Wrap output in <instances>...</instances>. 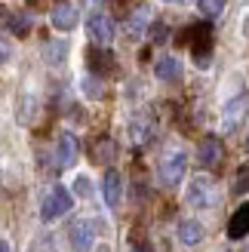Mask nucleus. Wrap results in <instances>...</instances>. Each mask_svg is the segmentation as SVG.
<instances>
[{"label": "nucleus", "mask_w": 249, "mask_h": 252, "mask_svg": "<svg viewBox=\"0 0 249 252\" xmlns=\"http://www.w3.org/2000/svg\"><path fill=\"white\" fill-rule=\"evenodd\" d=\"M86 31H90V40H93L95 46H108L111 40H114V22H111L108 16H102V12L90 19Z\"/></svg>", "instance_id": "nucleus-5"}, {"label": "nucleus", "mask_w": 249, "mask_h": 252, "mask_svg": "<svg viewBox=\"0 0 249 252\" xmlns=\"http://www.w3.org/2000/svg\"><path fill=\"white\" fill-rule=\"evenodd\" d=\"M132 142H148V126L145 123H132Z\"/></svg>", "instance_id": "nucleus-21"}, {"label": "nucleus", "mask_w": 249, "mask_h": 252, "mask_svg": "<svg viewBox=\"0 0 249 252\" xmlns=\"http://www.w3.org/2000/svg\"><path fill=\"white\" fill-rule=\"evenodd\" d=\"M0 252H9V246H6V243H3V240H0Z\"/></svg>", "instance_id": "nucleus-25"}, {"label": "nucleus", "mask_w": 249, "mask_h": 252, "mask_svg": "<svg viewBox=\"0 0 249 252\" xmlns=\"http://www.w3.org/2000/svg\"><path fill=\"white\" fill-rule=\"evenodd\" d=\"M71 206H74V200H71V194L65 191V188H53L46 197H43V203H40V219L43 221H56V219H62L65 212H71Z\"/></svg>", "instance_id": "nucleus-1"}, {"label": "nucleus", "mask_w": 249, "mask_h": 252, "mask_svg": "<svg viewBox=\"0 0 249 252\" xmlns=\"http://www.w3.org/2000/svg\"><path fill=\"white\" fill-rule=\"evenodd\" d=\"M154 74H157V80H163V83H172V80H179L182 77V65H179V59H172V56H163L154 65Z\"/></svg>", "instance_id": "nucleus-12"}, {"label": "nucleus", "mask_w": 249, "mask_h": 252, "mask_svg": "<svg viewBox=\"0 0 249 252\" xmlns=\"http://www.w3.org/2000/svg\"><path fill=\"white\" fill-rule=\"evenodd\" d=\"M120 172L117 169H108L105 172V182H102V194H105V203L114 209L117 203H120Z\"/></svg>", "instance_id": "nucleus-11"}, {"label": "nucleus", "mask_w": 249, "mask_h": 252, "mask_svg": "<svg viewBox=\"0 0 249 252\" xmlns=\"http://www.w3.org/2000/svg\"><path fill=\"white\" fill-rule=\"evenodd\" d=\"M93 240H95V224H93V221H74V224H71L74 252H90V249H93Z\"/></svg>", "instance_id": "nucleus-6"}, {"label": "nucleus", "mask_w": 249, "mask_h": 252, "mask_svg": "<svg viewBox=\"0 0 249 252\" xmlns=\"http://www.w3.org/2000/svg\"><path fill=\"white\" fill-rule=\"evenodd\" d=\"M86 62L93 65V71H114V56L108 53L105 46H95V49H90V56H86Z\"/></svg>", "instance_id": "nucleus-13"}, {"label": "nucleus", "mask_w": 249, "mask_h": 252, "mask_svg": "<svg viewBox=\"0 0 249 252\" xmlns=\"http://www.w3.org/2000/svg\"><path fill=\"white\" fill-rule=\"evenodd\" d=\"M9 31H12V34H19V37H22V34H28V31H31V19H28V16H22V12H19V16H12V19H9Z\"/></svg>", "instance_id": "nucleus-17"}, {"label": "nucleus", "mask_w": 249, "mask_h": 252, "mask_svg": "<svg viewBox=\"0 0 249 252\" xmlns=\"http://www.w3.org/2000/svg\"><path fill=\"white\" fill-rule=\"evenodd\" d=\"M234 191H249V166L240 169V175L234 179Z\"/></svg>", "instance_id": "nucleus-20"}, {"label": "nucleus", "mask_w": 249, "mask_h": 252, "mask_svg": "<svg viewBox=\"0 0 249 252\" xmlns=\"http://www.w3.org/2000/svg\"><path fill=\"white\" fill-rule=\"evenodd\" d=\"M221 157H225L221 138H216V135L200 138V145H197V163L200 166H216V163H221Z\"/></svg>", "instance_id": "nucleus-4"}, {"label": "nucleus", "mask_w": 249, "mask_h": 252, "mask_svg": "<svg viewBox=\"0 0 249 252\" xmlns=\"http://www.w3.org/2000/svg\"><path fill=\"white\" fill-rule=\"evenodd\" d=\"M74 160H77V142L71 132H65L59 138V166H71Z\"/></svg>", "instance_id": "nucleus-14"}, {"label": "nucleus", "mask_w": 249, "mask_h": 252, "mask_svg": "<svg viewBox=\"0 0 249 252\" xmlns=\"http://www.w3.org/2000/svg\"><path fill=\"white\" fill-rule=\"evenodd\" d=\"M246 95H240V98H231V102L225 105V114H221V126H225V132H231V129H237L240 126V120L246 117Z\"/></svg>", "instance_id": "nucleus-8"}, {"label": "nucleus", "mask_w": 249, "mask_h": 252, "mask_svg": "<svg viewBox=\"0 0 249 252\" xmlns=\"http://www.w3.org/2000/svg\"><path fill=\"white\" fill-rule=\"evenodd\" d=\"M49 19H53V28L71 31L74 25H77V9H74V3H68V0H59L53 6V12H49Z\"/></svg>", "instance_id": "nucleus-7"}, {"label": "nucleus", "mask_w": 249, "mask_h": 252, "mask_svg": "<svg viewBox=\"0 0 249 252\" xmlns=\"http://www.w3.org/2000/svg\"><path fill=\"white\" fill-rule=\"evenodd\" d=\"M114 142H111V138H102V142H98L95 145V160L98 163H105V160H111V157H114Z\"/></svg>", "instance_id": "nucleus-16"}, {"label": "nucleus", "mask_w": 249, "mask_h": 252, "mask_svg": "<svg viewBox=\"0 0 249 252\" xmlns=\"http://www.w3.org/2000/svg\"><path fill=\"white\" fill-rule=\"evenodd\" d=\"M185 169H188V157H185L182 151H172V154L163 157V163H160V182L166 188H176L185 179Z\"/></svg>", "instance_id": "nucleus-2"}, {"label": "nucleus", "mask_w": 249, "mask_h": 252, "mask_svg": "<svg viewBox=\"0 0 249 252\" xmlns=\"http://www.w3.org/2000/svg\"><path fill=\"white\" fill-rule=\"evenodd\" d=\"M188 203L191 206H197V209H206V206H213L216 203V188H213V182L209 179H194L191 185H188Z\"/></svg>", "instance_id": "nucleus-3"}, {"label": "nucleus", "mask_w": 249, "mask_h": 252, "mask_svg": "<svg viewBox=\"0 0 249 252\" xmlns=\"http://www.w3.org/2000/svg\"><path fill=\"white\" fill-rule=\"evenodd\" d=\"M197 6H200L203 16L216 19V16H221V12H225V0H197Z\"/></svg>", "instance_id": "nucleus-15"}, {"label": "nucleus", "mask_w": 249, "mask_h": 252, "mask_svg": "<svg viewBox=\"0 0 249 252\" xmlns=\"http://www.w3.org/2000/svg\"><path fill=\"white\" fill-rule=\"evenodd\" d=\"M74 191H77L80 197H86V194H90V182H86V179H77V182H74Z\"/></svg>", "instance_id": "nucleus-23"}, {"label": "nucleus", "mask_w": 249, "mask_h": 252, "mask_svg": "<svg viewBox=\"0 0 249 252\" xmlns=\"http://www.w3.org/2000/svg\"><path fill=\"white\" fill-rule=\"evenodd\" d=\"M246 234H249V203L237 206V212H234L231 221H228V237L231 240H243Z\"/></svg>", "instance_id": "nucleus-9"}, {"label": "nucleus", "mask_w": 249, "mask_h": 252, "mask_svg": "<svg viewBox=\"0 0 249 252\" xmlns=\"http://www.w3.org/2000/svg\"><path fill=\"white\" fill-rule=\"evenodd\" d=\"M166 3H176V0H166Z\"/></svg>", "instance_id": "nucleus-26"}, {"label": "nucleus", "mask_w": 249, "mask_h": 252, "mask_svg": "<svg viewBox=\"0 0 249 252\" xmlns=\"http://www.w3.org/2000/svg\"><path fill=\"white\" fill-rule=\"evenodd\" d=\"M83 93L90 95V98H102V86H98L95 77H86V80H83Z\"/></svg>", "instance_id": "nucleus-19"}, {"label": "nucleus", "mask_w": 249, "mask_h": 252, "mask_svg": "<svg viewBox=\"0 0 249 252\" xmlns=\"http://www.w3.org/2000/svg\"><path fill=\"white\" fill-rule=\"evenodd\" d=\"M203 224L200 221H194V219H185V221H179V243L182 246H197L203 240Z\"/></svg>", "instance_id": "nucleus-10"}, {"label": "nucleus", "mask_w": 249, "mask_h": 252, "mask_svg": "<svg viewBox=\"0 0 249 252\" xmlns=\"http://www.w3.org/2000/svg\"><path fill=\"white\" fill-rule=\"evenodd\" d=\"M166 37V25H154V43H160Z\"/></svg>", "instance_id": "nucleus-24"}, {"label": "nucleus", "mask_w": 249, "mask_h": 252, "mask_svg": "<svg viewBox=\"0 0 249 252\" xmlns=\"http://www.w3.org/2000/svg\"><path fill=\"white\" fill-rule=\"evenodd\" d=\"M65 53H68V46L65 43H49L46 46V56H49V62H53V65H56V62H62V59H65Z\"/></svg>", "instance_id": "nucleus-18"}, {"label": "nucleus", "mask_w": 249, "mask_h": 252, "mask_svg": "<svg viewBox=\"0 0 249 252\" xmlns=\"http://www.w3.org/2000/svg\"><path fill=\"white\" fill-rule=\"evenodd\" d=\"M9 56H12V46L3 40V37H0V65H6V62H9Z\"/></svg>", "instance_id": "nucleus-22"}]
</instances>
